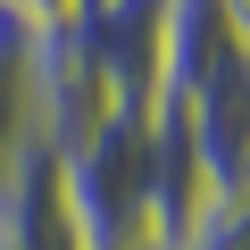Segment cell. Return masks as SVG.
Wrapping results in <instances>:
<instances>
[{
  "label": "cell",
  "mask_w": 250,
  "mask_h": 250,
  "mask_svg": "<svg viewBox=\"0 0 250 250\" xmlns=\"http://www.w3.org/2000/svg\"><path fill=\"white\" fill-rule=\"evenodd\" d=\"M50 167H59V208L75 250H167L150 217V100L108 117L75 159Z\"/></svg>",
  "instance_id": "1"
},
{
  "label": "cell",
  "mask_w": 250,
  "mask_h": 250,
  "mask_svg": "<svg viewBox=\"0 0 250 250\" xmlns=\"http://www.w3.org/2000/svg\"><path fill=\"white\" fill-rule=\"evenodd\" d=\"M184 108V134H192V159L208 175V192H242L250 184V50H233Z\"/></svg>",
  "instance_id": "2"
},
{
  "label": "cell",
  "mask_w": 250,
  "mask_h": 250,
  "mask_svg": "<svg viewBox=\"0 0 250 250\" xmlns=\"http://www.w3.org/2000/svg\"><path fill=\"white\" fill-rule=\"evenodd\" d=\"M233 50L242 42L225 25V0H167V17H159V92L150 100H192Z\"/></svg>",
  "instance_id": "3"
},
{
  "label": "cell",
  "mask_w": 250,
  "mask_h": 250,
  "mask_svg": "<svg viewBox=\"0 0 250 250\" xmlns=\"http://www.w3.org/2000/svg\"><path fill=\"white\" fill-rule=\"evenodd\" d=\"M34 34L0 17V184L34 159Z\"/></svg>",
  "instance_id": "4"
},
{
  "label": "cell",
  "mask_w": 250,
  "mask_h": 250,
  "mask_svg": "<svg viewBox=\"0 0 250 250\" xmlns=\"http://www.w3.org/2000/svg\"><path fill=\"white\" fill-rule=\"evenodd\" d=\"M75 9H83V0H0V17H9V25H25L34 42H42V34H59Z\"/></svg>",
  "instance_id": "5"
},
{
  "label": "cell",
  "mask_w": 250,
  "mask_h": 250,
  "mask_svg": "<svg viewBox=\"0 0 250 250\" xmlns=\"http://www.w3.org/2000/svg\"><path fill=\"white\" fill-rule=\"evenodd\" d=\"M225 25H233V42L250 50V0H225Z\"/></svg>",
  "instance_id": "6"
},
{
  "label": "cell",
  "mask_w": 250,
  "mask_h": 250,
  "mask_svg": "<svg viewBox=\"0 0 250 250\" xmlns=\"http://www.w3.org/2000/svg\"><path fill=\"white\" fill-rule=\"evenodd\" d=\"M0 250H25V242H17V225H9V200H0Z\"/></svg>",
  "instance_id": "7"
}]
</instances>
